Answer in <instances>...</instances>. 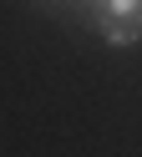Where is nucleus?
I'll return each instance as SVG.
<instances>
[{"instance_id":"f257e3e1","label":"nucleus","mask_w":142,"mask_h":157,"mask_svg":"<svg viewBox=\"0 0 142 157\" xmlns=\"http://www.w3.org/2000/svg\"><path fill=\"white\" fill-rule=\"evenodd\" d=\"M97 21L112 46H132L142 41V0H97Z\"/></svg>"}]
</instances>
